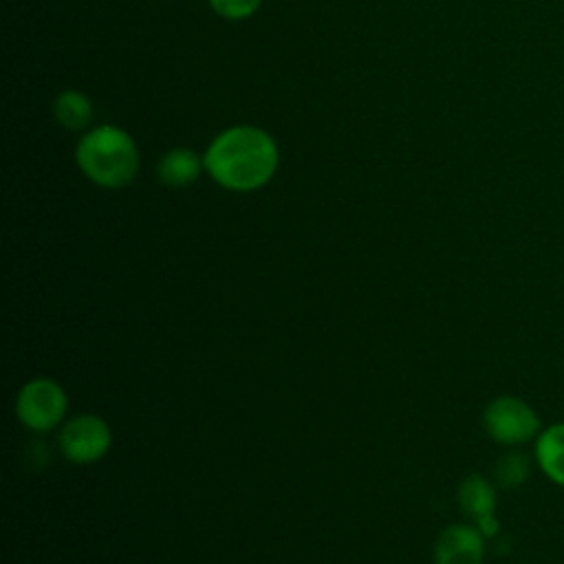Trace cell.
Listing matches in <instances>:
<instances>
[{
  "label": "cell",
  "mask_w": 564,
  "mask_h": 564,
  "mask_svg": "<svg viewBox=\"0 0 564 564\" xmlns=\"http://www.w3.org/2000/svg\"><path fill=\"white\" fill-rule=\"evenodd\" d=\"M205 172L229 192H256L278 172L280 148L275 139L249 123L218 132L203 152Z\"/></svg>",
  "instance_id": "cell-1"
},
{
  "label": "cell",
  "mask_w": 564,
  "mask_h": 564,
  "mask_svg": "<svg viewBox=\"0 0 564 564\" xmlns=\"http://www.w3.org/2000/svg\"><path fill=\"white\" fill-rule=\"evenodd\" d=\"M75 161L90 183L106 189H121L137 178L141 152L123 128L104 123L82 134L75 148Z\"/></svg>",
  "instance_id": "cell-2"
},
{
  "label": "cell",
  "mask_w": 564,
  "mask_h": 564,
  "mask_svg": "<svg viewBox=\"0 0 564 564\" xmlns=\"http://www.w3.org/2000/svg\"><path fill=\"white\" fill-rule=\"evenodd\" d=\"M66 408L68 399L64 388L48 377L26 381L15 399V414L20 423L33 432H48L59 425Z\"/></svg>",
  "instance_id": "cell-3"
},
{
  "label": "cell",
  "mask_w": 564,
  "mask_h": 564,
  "mask_svg": "<svg viewBox=\"0 0 564 564\" xmlns=\"http://www.w3.org/2000/svg\"><path fill=\"white\" fill-rule=\"evenodd\" d=\"M485 432L500 445H520L540 430V419L531 405L516 397H496L482 412Z\"/></svg>",
  "instance_id": "cell-4"
},
{
  "label": "cell",
  "mask_w": 564,
  "mask_h": 564,
  "mask_svg": "<svg viewBox=\"0 0 564 564\" xmlns=\"http://www.w3.org/2000/svg\"><path fill=\"white\" fill-rule=\"evenodd\" d=\"M59 452L66 460L77 465L97 463L104 458L112 443L110 425L97 414H77L64 423L57 436Z\"/></svg>",
  "instance_id": "cell-5"
},
{
  "label": "cell",
  "mask_w": 564,
  "mask_h": 564,
  "mask_svg": "<svg viewBox=\"0 0 564 564\" xmlns=\"http://www.w3.org/2000/svg\"><path fill=\"white\" fill-rule=\"evenodd\" d=\"M485 535L476 524H449L434 544V564H480Z\"/></svg>",
  "instance_id": "cell-6"
},
{
  "label": "cell",
  "mask_w": 564,
  "mask_h": 564,
  "mask_svg": "<svg viewBox=\"0 0 564 564\" xmlns=\"http://www.w3.org/2000/svg\"><path fill=\"white\" fill-rule=\"evenodd\" d=\"M203 172V154L194 152L192 148H172L161 156L156 165V176L167 187H187L196 183Z\"/></svg>",
  "instance_id": "cell-7"
},
{
  "label": "cell",
  "mask_w": 564,
  "mask_h": 564,
  "mask_svg": "<svg viewBox=\"0 0 564 564\" xmlns=\"http://www.w3.org/2000/svg\"><path fill=\"white\" fill-rule=\"evenodd\" d=\"M53 117L64 130L82 132L93 121V101L77 88H64L53 99Z\"/></svg>",
  "instance_id": "cell-8"
},
{
  "label": "cell",
  "mask_w": 564,
  "mask_h": 564,
  "mask_svg": "<svg viewBox=\"0 0 564 564\" xmlns=\"http://www.w3.org/2000/svg\"><path fill=\"white\" fill-rule=\"evenodd\" d=\"M535 458L546 478L564 487V423L549 425L538 434Z\"/></svg>",
  "instance_id": "cell-9"
},
{
  "label": "cell",
  "mask_w": 564,
  "mask_h": 564,
  "mask_svg": "<svg viewBox=\"0 0 564 564\" xmlns=\"http://www.w3.org/2000/svg\"><path fill=\"white\" fill-rule=\"evenodd\" d=\"M458 505L474 520L491 516L496 509V491L487 478H482L480 474H471L458 487Z\"/></svg>",
  "instance_id": "cell-10"
},
{
  "label": "cell",
  "mask_w": 564,
  "mask_h": 564,
  "mask_svg": "<svg viewBox=\"0 0 564 564\" xmlns=\"http://www.w3.org/2000/svg\"><path fill=\"white\" fill-rule=\"evenodd\" d=\"M531 471V463L522 452H507L496 463V480L502 487H520Z\"/></svg>",
  "instance_id": "cell-11"
},
{
  "label": "cell",
  "mask_w": 564,
  "mask_h": 564,
  "mask_svg": "<svg viewBox=\"0 0 564 564\" xmlns=\"http://www.w3.org/2000/svg\"><path fill=\"white\" fill-rule=\"evenodd\" d=\"M207 2L218 18L229 22H240L251 18L262 4V0H207Z\"/></svg>",
  "instance_id": "cell-12"
},
{
  "label": "cell",
  "mask_w": 564,
  "mask_h": 564,
  "mask_svg": "<svg viewBox=\"0 0 564 564\" xmlns=\"http://www.w3.org/2000/svg\"><path fill=\"white\" fill-rule=\"evenodd\" d=\"M476 529L485 535V538H494L496 533H498V520H496V516L491 513V516H482V518H478L476 520Z\"/></svg>",
  "instance_id": "cell-13"
}]
</instances>
